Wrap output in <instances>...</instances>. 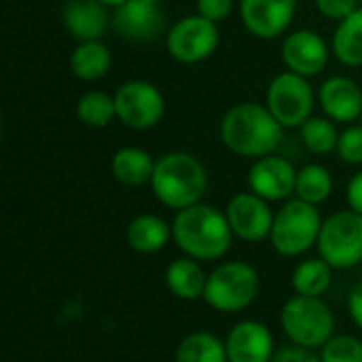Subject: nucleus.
Instances as JSON below:
<instances>
[{
	"instance_id": "1",
	"label": "nucleus",
	"mask_w": 362,
	"mask_h": 362,
	"mask_svg": "<svg viewBox=\"0 0 362 362\" xmlns=\"http://www.w3.org/2000/svg\"><path fill=\"white\" fill-rule=\"evenodd\" d=\"M233 240L227 214L210 204L185 208L172 221V242L185 257L199 263L221 261L231 250Z\"/></svg>"
},
{
	"instance_id": "2",
	"label": "nucleus",
	"mask_w": 362,
	"mask_h": 362,
	"mask_svg": "<svg viewBox=\"0 0 362 362\" xmlns=\"http://www.w3.org/2000/svg\"><path fill=\"white\" fill-rule=\"evenodd\" d=\"M221 140L238 157L261 159L280 148L284 127L267 104L242 102L229 108L221 119Z\"/></svg>"
},
{
	"instance_id": "3",
	"label": "nucleus",
	"mask_w": 362,
	"mask_h": 362,
	"mask_svg": "<svg viewBox=\"0 0 362 362\" xmlns=\"http://www.w3.org/2000/svg\"><path fill=\"white\" fill-rule=\"evenodd\" d=\"M151 189L159 204L180 212L202 204L208 191V172L195 155L174 151L157 159Z\"/></svg>"
},
{
	"instance_id": "4",
	"label": "nucleus",
	"mask_w": 362,
	"mask_h": 362,
	"mask_svg": "<svg viewBox=\"0 0 362 362\" xmlns=\"http://www.w3.org/2000/svg\"><path fill=\"white\" fill-rule=\"evenodd\" d=\"M261 291L259 272L246 261H225L208 274L204 301L221 314H240L248 310Z\"/></svg>"
},
{
	"instance_id": "5",
	"label": "nucleus",
	"mask_w": 362,
	"mask_h": 362,
	"mask_svg": "<svg viewBox=\"0 0 362 362\" xmlns=\"http://www.w3.org/2000/svg\"><path fill=\"white\" fill-rule=\"evenodd\" d=\"M322 214L318 206L308 204L299 197L288 199L274 218L269 242L280 257L297 259L303 257L318 244L322 229Z\"/></svg>"
},
{
	"instance_id": "6",
	"label": "nucleus",
	"mask_w": 362,
	"mask_h": 362,
	"mask_svg": "<svg viewBox=\"0 0 362 362\" xmlns=\"http://www.w3.org/2000/svg\"><path fill=\"white\" fill-rule=\"evenodd\" d=\"M280 327L291 344L320 350L335 335V314L320 297L295 295L280 310Z\"/></svg>"
},
{
	"instance_id": "7",
	"label": "nucleus",
	"mask_w": 362,
	"mask_h": 362,
	"mask_svg": "<svg viewBox=\"0 0 362 362\" xmlns=\"http://www.w3.org/2000/svg\"><path fill=\"white\" fill-rule=\"evenodd\" d=\"M318 255L337 272L352 269L362 263V214L354 210H341L325 218Z\"/></svg>"
},
{
	"instance_id": "8",
	"label": "nucleus",
	"mask_w": 362,
	"mask_h": 362,
	"mask_svg": "<svg viewBox=\"0 0 362 362\" xmlns=\"http://www.w3.org/2000/svg\"><path fill=\"white\" fill-rule=\"evenodd\" d=\"M314 89L301 74L284 70L276 74L265 91V104L282 127H301L314 110Z\"/></svg>"
},
{
	"instance_id": "9",
	"label": "nucleus",
	"mask_w": 362,
	"mask_h": 362,
	"mask_svg": "<svg viewBox=\"0 0 362 362\" xmlns=\"http://www.w3.org/2000/svg\"><path fill=\"white\" fill-rule=\"evenodd\" d=\"M168 53L180 64H202L212 57L221 45L218 23L202 17L189 15L178 19L165 36Z\"/></svg>"
},
{
	"instance_id": "10",
	"label": "nucleus",
	"mask_w": 362,
	"mask_h": 362,
	"mask_svg": "<svg viewBox=\"0 0 362 362\" xmlns=\"http://www.w3.org/2000/svg\"><path fill=\"white\" fill-rule=\"evenodd\" d=\"M117 119L129 129H151L165 115V98L157 85L142 78L125 81L115 91Z\"/></svg>"
},
{
	"instance_id": "11",
	"label": "nucleus",
	"mask_w": 362,
	"mask_h": 362,
	"mask_svg": "<svg viewBox=\"0 0 362 362\" xmlns=\"http://www.w3.org/2000/svg\"><path fill=\"white\" fill-rule=\"evenodd\" d=\"M225 214L238 240L248 244H259L263 240H269L276 212L272 210L269 202L255 195L252 191L233 195L227 202Z\"/></svg>"
},
{
	"instance_id": "12",
	"label": "nucleus",
	"mask_w": 362,
	"mask_h": 362,
	"mask_svg": "<svg viewBox=\"0 0 362 362\" xmlns=\"http://www.w3.org/2000/svg\"><path fill=\"white\" fill-rule=\"evenodd\" d=\"M297 172L299 170L286 157L276 153L255 159L248 170V189L269 204L286 202L295 195Z\"/></svg>"
},
{
	"instance_id": "13",
	"label": "nucleus",
	"mask_w": 362,
	"mask_h": 362,
	"mask_svg": "<svg viewBox=\"0 0 362 362\" xmlns=\"http://www.w3.org/2000/svg\"><path fill=\"white\" fill-rule=\"evenodd\" d=\"M297 11V0H240V17L244 28L261 38L274 40L282 36Z\"/></svg>"
},
{
	"instance_id": "14",
	"label": "nucleus",
	"mask_w": 362,
	"mask_h": 362,
	"mask_svg": "<svg viewBox=\"0 0 362 362\" xmlns=\"http://www.w3.org/2000/svg\"><path fill=\"white\" fill-rule=\"evenodd\" d=\"M110 28L129 42H148L165 28L161 4L146 0H127L110 15Z\"/></svg>"
},
{
	"instance_id": "15",
	"label": "nucleus",
	"mask_w": 362,
	"mask_h": 362,
	"mask_svg": "<svg viewBox=\"0 0 362 362\" xmlns=\"http://www.w3.org/2000/svg\"><path fill=\"white\" fill-rule=\"evenodd\" d=\"M280 53L286 70L310 78L327 68L331 47L314 30H295L282 40Z\"/></svg>"
},
{
	"instance_id": "16",
	"label": "nucleus",
	"mask_w": 362,
	"mask_h": 362,
	"mask_svg": "<svg viewBox=\"0 0 362 362\" xmlns=\"http://www.w3.org/2000/svg\"><path fill=\"white\" fill-rule=\"evenodd\" d=\"M229 362H272L276 339L267 325L259 320H240L225 337Z\"/></svg>"
},
{
	"instance_id": "17",
	"label": "nucleus",
	"mask_w": 362,
	"mask_h": 362,
	"mask_svg": "<svg viewBox=\"0 0 362 362\" xmlns=\"http://www.w3.org/2000/svg\"><path fill=\"white\" fill-rule=\"evenodd\" d=\"M318 102L325 112L335 123L352 125L362 117V89L350 76H331L320 85Z\"/></svg>"
},
{
	"instance_id": "18",
	"label": "nucleus",
	"mask_w": 362,
	"mask_h": 362,
	"mask_svg": "<svg viewBox=\"0 0 362 362\" xmlns=\"http://www.w3.org/2000/svg\"><path fill=\"white\" fill-rule=\"evenodd\" d=\"M62 23L78 42L100 40L110 28V15L98 0H68L62 6Z\"/></svg>"
},
{
	"instance_id": "19",
	"label": "nucleus",
	"mask_w": 362,
	"mask_h": 362,
	"mask_svg": "<svg viewBox=\"0 0 362 362\" xmlns=\"http://www.w3.org/2000/svg\"><path fill=\"white\" fill-rule=\"evenodd\" d=\"M127 246L138 255H157L172 240V225L157 214H138L125 229Z\"/></svg>"
},
{
	"instance_id": "20",
	"label": "nucleus",
	"mask_w": 362,
	"mask_h": 362,
	"mask_svg": "<svg viewBox=\"0 0 362 362\" xmlns=\"http://www.w3.org/2000/svg\"><path fill=\"white\" fill-rule=\"evenodd\" d=\"M157 159L140 146H123L110 159V174L123 187H144L151 185Z\"/></svg>"
},
{
	"instance_id": "21",
	"label": "nucleus",
	"mask_w": 362,
	"mask_h": 362,
	"mask_svg": "<svg viewBox=\"0 0 362 362\" xmlns=\"http://www.w3.org/2000/svg\"><path fill=\"white\" fill-rule=\"evenodd\" d=\"M208 284V274L199 261L191 257L174 259L165 267V286L180 301H197L204 299V291Z\"/></svg>"
},
{
	"instance_id": "22",
	"label": "nucleus",
	"mask_w": 362,
	"mask_h": 362,
	"mask_svg": "<svg viewBox=\"0 0 362 362\" xmlns=\"http://www.w3.org/2000/svg\"><path fill=\"white\" fill-rule=\"evenodd\" d=\"M68 64H70V72L78 81L93 83L110 72L112 53L102 40H85L72 49Z\"/></svg>"
},
{
	"instance_id": "23",
	"label": "nucleus",
	"mask_w": 362,
	"mask_h": 362,
	"mask_svg": "<svg viewBox=\"0 0 362 362\" xmlns=\"http://www.w3.org/2000/svg\"><path fill=\"white\" fill-rule=\"evenodd\" d=\"M333 267L322 259H303L291 274V288L301 297H325L333 284Z\"/></svg>"
},
{
	"instance_id": "24",
	"label": "nucleus",
	"mask_w": 362,
	"mask_h": 362,
	"mask_svg": "<svg viewBox=\"0 0 362 362\" xmlns=\"http://www.w3.org/2000/svg\"><path fill=\"white\" fill-rule=\"evenodd\" d=\"M331 53L344 66H362V6L346 19L337 21L331 40Z\"/></svg>"
},
{
	"instance_id": "25",
	"label": "nucleus",
	"mask_w": 362,
	"mask_h": 362,
	"mask_svg": "<svg viewBox=\"0 0 362 362\" xmlns=\"http://www.w3.org/2000/svg\"><path fill=\"white\" fill-rule=\"evenodd\" d=\"M176 362H229L225 339L212 331H193L176 348Z\"/></svg>"
},
{
	"instance_id": "26",
	"label": "nucleus",
	"mask_w": 362,
	"mask_h": 362,
	"mask_svg": "<svg viewBox=\"0 0 362 362\" xmlns=\"http://www.w3.org/2000/svg\"><path fill=\"white\" fill-rule=\"evenodd\" d=\"M333 174L320 165V163H308L297 172V185H295V195L308 204L320 206L325 204L331 193H333Z\"/></svg>"
},
{
	"instance_id": "27",
	"label": "nucleus",
	"mask_w": 362,
	"mask_h": 362,
	"mask_svg": "<svg viewBox=\"0 0 362 362\" xmlns=\"http://www.w3.org/2000/svg\"><path fill=\"white\" fill-rule=\"evenodd\" d=\"M76 119L87 125V127H106L117 119V104H115V95L100 91V89H91L85 91L78 102H76Z\"/></svg>"
},
{
	"instance_id": "28",
	"label": "nucleus",
	"mask_w": 362,
	"mask_h": 362,
	"mask_svg": "<svg viewBox=\"0 0 362 362\" xmlns=\"http://www.w3.org/2000/svg\"><path fill=\"white\" fill-rule=\"evenodd\" d=\"M301 140L305 144V148L312 155H331L337 151V142H339V134L337 132V123L331 121L329 117H310L301 127Z\"/></svg>"
},
{
	"instance_id": "29",
	"label": "nucleus",
	"mask_w": 362,
	"mask_h": 362,
	"mask_svg": "<svg viewBox=\"0 0 362 362\" xmlns=\"http://www.w3.org/2000/svg\"><path fill=\"white\" fill-rule=\"evenodd\" d=\"M318 354L322 362H362V341L354 335H333Z\"/></svg>"
},
{
	"instance_id": "30",
	"label": "nucleus",
	"mask_w": 362,
	"mask_h": 362,
	"mask_svg": "<svg viewBox=\"0 0 362 362\" xmlns=\"http://www.w3.org/2000/svg\"><path fill=\"white\" fill-rule=\"evenodd\" d=\"M335 153L348 165H362V123L361 125L352 123L339 134Z\"/></svg>"
},
{
	"instance_id": "31",
	"label": "nucleus",
	"mask_w": 362,
	"mask_h": 362,
	"mask_svg": "<svg viewBox=\"0 0 362 362\" xmlns=\"http://www.w3.org/2000/svg\"><path fill=\"white\" fill-rule=\"evenodd\" d=\"M195 6H197V15L214 23H221L231 17L235 8V0H197Z\"/></svg>"
},
{
	"instance_id": "32",
	"label": "nucleus",
	"mask_w": 362,
	"mask_h": 362,
	"mask_svg": "<svg viewBox=\"0 0 362 362\" xmlns=\"http://www.w3.org/2000/svg\"><path fill=\"white\" fill-rule=\"evenodd\" d=\"M314 2L316 8L331 21H341L361 6V0H314Z\"/></svg>"
},
{
	"instance_id": "33",
	"label": "nucleus",
	"mask_w": 362,
	"mask_h": 362,
	"mask_svg": "<svg viewBox=\"0 0 362 362\" xmlns=\"http://www.w3.org/2000/svg\"><path fill=\"white\" fill-rule=\"evenodd\" d=\"M272 362H322L320 361V354L316 350H310V348H301V346H284V348H278Z\"/></svg>"
},
{
	"instance_id": "34",
	"label": "nucleus",
	"mask_w": 362,
	"mask_h": 362,
	"mask_svg": "<svg viewBox=\"0 0 362 362\" xmlns=\"http://www.w3.org/2000/svg\"><path fill=\"white\" fill-rule=\"evenodd\" d=\"M346 202H348L350 210L362 214V170L350 178V182L346 187Z\"/></svg>"
},
{
	"instance_id": "35",
	"label": "nucleus",
	"mask_w": 362,
	"mask_h": 362,
	"mask_svg": "<svg viewBox=\"0 0 362 362\" xmlns=\"http://www.w3.org/2000/svg\"><path fill=\"white\" fill-rule=\"evenodd\" d=\"M348 314L352 322L362 331V280L348 295Z\"/></svg>"
},
{
	"instance_id": "36",
	"label": "nucleus",
	"mask_w": 362,
	"mask_h": 362,
	"mask_svg": "<svg viewBox=\"0 0 362 362\" xmlns=\"http://www.w3.org/2000/svg\"><path fill=\"white\" fill-rule=\"evenodd\" d=\"M98 2H102L106 8H119L121 4H125L127 0H98Z\"/></svg>"
},
{
	"instance_id": "37",
	"label": "nucleus",
	"mask_w": 362,
	"mask_h": 362,
	"mask_svg": "<svg viewBox=\"0 0 362 362\" xmlns=\"http://www.w3.org/2000/svg\"><path fill=\"white\" fill-rule=\"evenodd\" d=\"M146 2H153V4H161V0H146Z\"/></svg>"
},
{
	"instance_id": "38",
	"label": "nucleus",
	"mask_w": 362,
	"mask_h": 362,
	"mask_svg": "<svg viewBox=\"0 0 362 362\" xmlns=\"http://www.w3.org/2000/svg\"><path fill=\"white\" fill-rule=\"evenodd\" d=\"M361 6H362V0H361Z\"/></svg>"
},
{
	"instance_id": "39",
	"label": "nucleus",
	"mask_w": 362,
	"mask_h": 362,
	"mask_svg": "<svg viewBox=\"0 0 362 362\" xmlns=\"http://www.w3.org/2000/svg\"><path fill=\"white\" fill-rule=\"evenodd\" d=\"M361 123H362V117H361Z\"/></svg>"
}]
</instances>
